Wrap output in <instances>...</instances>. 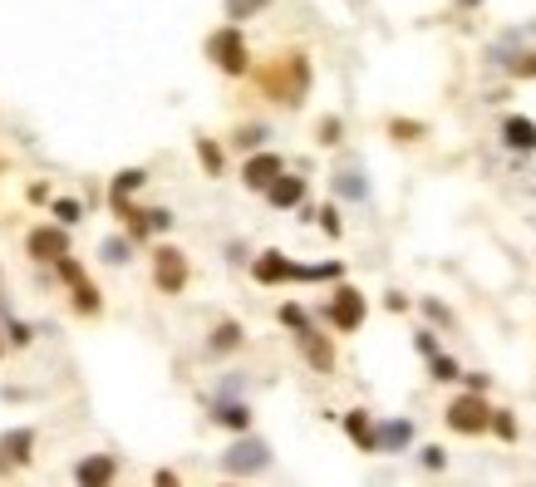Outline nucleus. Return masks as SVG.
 I'll list each match as a JSON object with an SVG mask.
<instances>
[{"instance_id":"obj_1","label":"nucleus","mask_w":536,"mask_h":487,"mask_svg":"<svg viewBox=\"0 0 536 487\" xmlns=\"http://www.w3.org/2000/svg\"><path fill=\"white\" fill-rule=\"evenodd\" d=\"M261 89H266V99H276L286 109H300L305 94H310V60L300 50L296 55H281L271 69H261Z\"/></svg>"},{"instance_id":"obj_2","label":"nucleus","mask_w":536,"mask_h":487,"mask_svg":"<svg viewBox=\"0 0 536 487\" xmlns=\"http://www.w3.org/2000/svg\"><path fill=\"white\" fill-rule=\"evenodd\" d=\"M207 60L217 64L222 74H232V79H241V74L251 69V50H246L241 25H222V30L207 35Z\"/></svg>"},{"instance_id":"obj_3","label":"nucleus","mask_w":536,"mask_h":487,"mask_svg":"<svg viewBox=\"0 0 536 487\" xmlns=\"http://www.w3.org/2000/svg\"><path fill=\"white\" fill-rule=\"evenodd\" d=\"M443 424L453 428V433H463V438H477V433L492 428V404H487L477 389H468V394H458V399L443 409Z\"/></svg>"},{"instance_id":"obj_4","label":"nucleus","mask_w":536,"mask_h":487,"mask_svg":"<svg viewBox=\"0 0 536 487\" xmlns=\"http://www.w3.org/2000/svg\"><path fill=\"white\" fill-rule=\"evenodd\" d=\"M222 468L232 473V478H251V473H261V468H271V448L261 443V438H251V433H241L237 443L222 453Z\"/></svg>"},{"instance_id":"obj_5","label":"nucleus","mask_w":536,"mask_h":487,"mask_svg":"<svg viewBox=\"0 0 536 487\" xmlns=\"http://www.w3.org/2000/svg\"><path fill=\"white\" fill-rule=\"evenodd\" d=\"M364 315H369V301L359 296L355 286H335V296L325 305V320H330L340 335H355L359 325H364Z\"/></svg>"},{"instance_id":"obj_6","label":"nucleus","mask_w":536,"mask_h":487,"mask_svg":"<svg viewBox=\"0 0 536 487\" xmlns=\"http://www.w3.org/2000/svg\"><path fill=\"white\" fill-rule=\"evenodd\" d=\"M153 281H158L163 296H182V291H187V256H182L178 246H158V256H153Z\"/></svg>"},{"instance_id":"obj_7","label":"nucleus","mask_w":536,"mask_h":487,"mask_svg":"<svg viewBox=\"0 0 536 487\" xmlns=\"http://www.w3.org/2000/svg\"><path fill=\"white\" fill-rule=\"evenodd\" d=\"M251 276H256L261 286H281V281H305V266H296V261L281 256V251H261V256L251 261Z\"/></svg>"},{"instance_id":"obj_8","label":"nucleus","mask_w":536,"mask_h":487,"mask_svg":"<svg viewBox=\"0 0 536 487\" xmlns=\"http://www.w3.org/2000/svg\"><path fill=\"white\" fill-rule=\"evenodd\" d=\"M30 458H35V428H10V433H0V473L25 468Z\"/></svg>"},{"instance_id":"obj_9","label":"nucleus","mask_w":536,"mask_h":487,"mask_svg":"<svg viewBox=\"0 0 536 487\" xmlns=\"http://www.w3.org/2000/svg\"><path fill=\"white\" fill-rule=\"evenodd\" d=\"M281 173H286L281 153H251V158H246V168H241V183L251 187V192H266Z\"/></svg>"},{"instance_id":"obj_10","label":"nucleus","mask_w":536,"mask_h":487,"mask_svg":"<svg viewBox=\"0 0 536 487\" xmlns=\"http://www.w3.org/2000/svg\"><path fill=\"white\" fill-rule=\"evenodd\" d=\"M25 246H30V256H35V261H64V256H69L64 222H60V227H35V232L25 237Z\"/></svg>"},{"instance_id":"obj_11","label":"nucleus","mask_w":536,"mask_h":487,"mask_svg":"<svg viewBox=\"0 0 536 487\" xmlns=\"http://www.w3.org/2000/svg\"><path fill=\"white\" fill-rule=\"evenodd\" d=\"M296 345H300V355H305V365L310 369H320V374H330V369H335V345H330L315 325H305V330H300Z\"/></svg>"},{"instance_id":"obj_12","label":"nucleus","mask_w":536,"mask_h":487,"mask_svg":"<svg viewBox=\"0 0 536 487\" xmlns=\"http://www.w3.org/2000/svg\"><path fill=\"white\" fill-rule=\"evenodd\" d=\"M502 143H507L512 153H536V119H527V114L502 119Z\"/></svg>"},{"instance_id":"obj_13","label":"nucleus","mask_w":536,"mask_h":487,"mask_svg":"<svg viewBox=\"0 0 536 487\" xmlns=\"http://www.w3.org/2000/svg\"><path fill=\"white\" fill-rule=\"evenodd\" d=\"M345 433L355 438L359 453H379V424L369 419V409H350L345 414Z\"/></svg>"},{"instance_id":"obj_14","label":"nucleus","mask_w":536,"mask_h":487,"mask_svg":"<svg viewBox=\"0 0 536 487\" xmlns=\"http://www.w3.org/2000/svg\"><path fill=\"white\" fill-rule=\"evenodd\" d=\"M114 473H119V463L109 458V453H94V458H79V468H74V478L84 487H104L114 483Z\"/></svg>"},{"instance_id":"obj_15","label":"nucleus","mask_w":536,"mask_h":487,"mask_svg":"<svg viewBox=\"0 0 536 487\" xmlns=\"http://www.w3.org/2000/svg\"><path fill=\"white\" fill-rule=\"evenodd\" d=\"M266 202H271V207H281V212L300 207V202H305V178H291V173H281L276 183L266 187Z\"/></svg>"},{"instance_id":"obj_16","label":"nucleus","mask_w":536,"mask_h":487,"mask_svg":"<svg viewBox=\"0 0 536 487\" xmlns=\"http://www.w3.org/2000/svg\"><path fill=\"white\" fill-rule=\"evenodd\" d=\"M212 424L232 428V433H246V428H251V409L237 404V399H217V404H212Z\"/></svg>"},{"instance_id":"obj_17","label":"nucleus","mask_w":536,"mask_h":487,"mask_svg":"<svg viewBox=\"0 0 536 487\" xmlns=\"http://www.w3.org/2000/svg\"><path fill=\"white\" fill-rule=\"evenodd\" d=\"M414 443V424L409 419H389V424H379V453H404Z\"/></svg>"},{"instance_id":"obj_18","label":"nucleus","mask_w":536,"mask_h":487,"mask_svg":"<svg viewBox=\"0 0 536 487\" xmlns=\"http://www.w3.org/2000/svg\"><path fill=\"white\" fill-rule=\"evenodd\" d=\"M143 183H148V173H143V168H123L119 178H114V187H109V202H114L119 212H128V197H133Z\"/></svg>"},{"instance_id":"obj_19","label":"nucleus","mask_w":536,"mask_h":487,"mask_svg":"<svg viewBox=\"0 0 536 487\" xmlns=\"http://www.w3.org/2000/svg\"><path fill=\"white\" fill-rule=\"evenodd\" d=\"M237 345H241V325L237 320H222V325L212 330V340H207V350H212V355H232Z\"/></svg>"},{"instance_id":"obj_20","label":"nucleus","mask_w":536,"mask_h":487,"mask_svg":"<svg viewBox=\"0 0 536 487\" xmlns=\"http://www.w3.org/2000/svg\"><path fill=\"white\" fill-rule=\"evenodd\" d=\"M335 192L350 197V202H364V197H369V187H364V178H359L355 168H340V173H335Z\"/></svg>"},{"instance_id":"obj_21","label":"nucleus","mask_w":536,"mask_h":487,"mask_svg":"<svg viewBox=\"0 0 536 487\" xmlns=\"http://www.w3.org/2000/svg\"><path fill=\"white\" fill-rule=\"evenodd\" d=\"M99 291H94V281H89V276H84V281H74V310H79V315H99Z\"/></svg>"},{"instance_id":"obj_22","label":"nucleus","mask_w":536,"mask_h":487,"mask_svg":"<svg viewBox=\"0 0 536 487\" xmlns=\"http://www.w3.org/2000/svg\"><path fill=\"white\" fill-rule=\"evenodd\" d=\"M271 0H227V20L232 25H241V20H251V15H261Z\"/></svg>"},{"instance_id":"obj_23","label":"nucleus","mask_w":536,"mask_h":487,"mask_svg":"<svg viewBox=\"0 0 536 487\" xmlns=\"http://www.w3.org/2000/svg\"><path fill=\"white\" fill-rule=\"evenodd\" d=\"M428 374H433L438 384H453V379H463L458 360H448V355H433V360H428Z\"/></svg>"},{"instance_id":"obj_24","label":"nucleus","mask_w":536,"mask_h":487,"mask_svg":"<svg viewBox=\"0 0 536 487\" xmlns=\"http://www.w3.org/2000/svg\"><path fill=\"white\" fill-rule=\"evenodd\" d=\"M197 158H202V168H207L212 178L222 173V148H217L212 138H197Z\"/></svg>"},{"instance_id":"obj_25","label":"nucleus","mask_w":536,"mask_h":487,"mask_svg":"<svg viewBox=\"0 0 536 487\" xmlns=\"http://www.w3.org/2000/svg\"><path fill=\"white\" fill-rule=\"evenodd\" d=\"M492 433L507 438V443H517V419H512V409H492Z\"/></svg>"},{"instance_id":"obj_26","label":"nucleus","mask_w":536,"mask_h":487,"mask_svg":"<svg viewBox=\"0 0 536 487\" xmlns=\"http://www.w3.org/2000/svg\"><path fill=\"white\" fill-rule=\"evenodd\" d=\"M99 251H104V261H109V266H119V261H128V256H133V242H128V237H109Z\"/></svg>"},{"instance_id":"obj_27","label":"nucleus","mask_w":536,"mask_h":487,"mask_svg":"<svg viewBox=\"0 0 536 487\" xmlns=\"http://www.w3.org/2000/svg\"><path fill=\"white\" fill-rule=\"evenodd\" d=\"M389 133H394L399 143H418L428 128H423V123H414V119H394V123H389Z\"/></svg>"},{"instance_id":"obj_28","label":"nucleus","mask_w":536,"mask_h":487,"mask_svg":"<svg viewBox=\"0 0 536 487\" xmlns=\"http://www.w3.org/2000/svg\"><path fill=\"white\" fill-rule=\"evenodd\" d=\"M261 143H266V128H261V123H246V128H237V148H251V153H256Z\"/></svg>"},{"instance_id":"obj_29","label":"nucleus","mask_w":536,"mask_h":487,"mask_svg":"<svg viewBox=\"0 0 536 487\" xmlns=\"http://www.w3.org/2000/svg\"><path fill=\"white\" fill-rule=\"evenodd\" d=\"M315 222H320L330 237H340V232H345V227H340V207H335V202H325V207L315 212Z\"/></svg>"},{"instance_id":"obj_30","label":"nucleus","mask_w":536,"mask_h":487,"mask_svg":"<svg viewBox=\"0 0 536 487\" xmlns=\"http://www.w3.org/2000/svg\"><path fill=\"white\" fill-rule=\"evenodd\" d=\"M340 133H345V123L340 119H320L315 123V138H320L325 148H330V143H340Z\"/></svg>"},{"instance_id":"obj_31","label":"nucleus","mask_w":536,"mask_h":487,"mask_svg":"<svg viewBox=\"0 0 536 487\" xmlns=\"http://www.w3.org/2000/svg\"><path fill=\"white\" fill-rule=\"evenodd\" d=\"M55 217H60L64 227H74V222H79V217H84V207H79V202H74V197H60V202H55Z\"/></svg>"},{"instance_id":"obj_32","label":"nucleus","mask_w":536,"mask_h":487,"mask_svg":"<svg viewBox=\"0 0 536 487\" xmlns=\"http://www.w3.org/2000/svg\"><path fill=\"white\" fill-rule=\"evenodd\" d=\"M281 325H291V330H296V335H300V330H305L310 320H305V310H300V305H291V301H286V305H281Z\"/></svg>"},{"instance_id":"obj_33","label":"nucleus","mask_w":536,"mask_h":487,"mask_svg":"<svg viewBox=\"0 0 536 487\" xmlns=\"http://www.w3.org/2000/svg\"><path fill=\"white\" fill-rule=\"evenodd\" d=\"M418 458H423V468H433V473H438V468H443V463H448V453H443V448H438V443H428V448H423V453H418Z\"/></svg>"},{"instance_id":"obj_34","label":"nucleus","mask_w":536,"mask_h":487,"mask_svg":"<svg viewBox=\"0 0 536 487\" xmlns=\"http://www.w3.org/2000/svg\"><path fill=\"white\" fill-rule=\"evenodd\" d=\"M512 74H517V79H536V50L532 55H517V60H512Z\"/></svg>"},{"instance_id":"obj_35","label":"nucleus","mask_w":536,"mask_h":487,"mask_svg":"<svg viewBox=\"0 0 536 487\" xmlns=\"http://www.w3.org/2000/svg\"><path fill=\"white\" fill-rule=\"evenodd\" d=\"M55 266H60V276L69 281V286H74V281H84V271H79V261H74V256H64V261H55Z\"/></svg>"},{"instance_id":"obj_36","label":"nucleus","mask_w":536,"mask_h":487,"mask_svg":"<svg viewBox=\"0 0 536 487\" xmlns=\"http://www.w3.org/2000/svg\"><path fill=\"white\" fill-rule=\"evenodd\" d=\"M418 355H428V360H433V355H438V340H433V330H418Z\"/></svg>"},{"instance_id":"obj_37","label":"nucleus","mask_w":536,"mask_h":487,"mask_svg":"<svg viewBox=\"0 0 536 487\" xmlns=\"http://www.w3.org/2000/svg\"><path fill=\"white\" fill-rule=\"evenodd\" d=\"M423 310H428V315H433L438 325H453V315H448V310H443V305H438V301H423Z\"/></svg>"},{"instance_id":"obj_38","label":"nucleus","mask_w":536,"mask_h":487,"mask_svg":"<svg viewBox=\"0 0 536 487\" xmlns=\"http://www.w3.org/2000/svg\"><path fill=\"white\" fill-rule=\"evenodd\" d=\"M468 379V389H477V394H487V374H463Z\"/></svg>"},{"instance_id":"obj_39","label":"nucleus","mask_w":536,"mask_h":487,"mask_svg":"<svg viewBox=\"0 0 536 487\" xmlns=\"http://www.w3.org/2000/svg\"><path fill=\"white\" fill-rule=\"evenodd\" d=\"M458 5H463V10H477V5H482V0H458Z\"/></svg>"}]
</instances>
